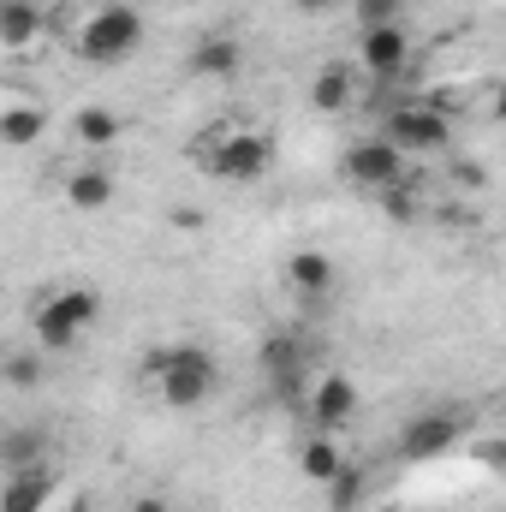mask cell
<instances>
[{"instance_id": "1", "label": "cell", "mask_w": 506, "mask_h": 512, "mask_svg": "<svg viewBox=\"0 0 506 512\" xmlns=\"http://www.w3.org/2000/svg\"><path fill=\"white\" fill-rule=\"evenodd\" d=\"M54 30L66 36L72 60L102 66V72L137 60L143 42H149V18H143L137 0H72L66 18H54Z\"/></svg>"}, {"instance_id": "2", "label": "cell", "mask_w": 506, "mask_h": 512, "mask_svg": "<svg viewBox=\"0 0 506 512\" xmlns=\"http://www.w3.org/2000/svg\"><path fill=\"white\" fill-rule=\"evenodd\" d=\"M274 155H280L274 131H262L245 114H227V120H215V126H203L191 137V167L203 179H221V185H256V179H268Z\"/></svg>"}, {"instance_id": "3", "label": "cell", "mask_w": 506, "mask_h": 512, "mask_svg": "<svg viewBox=\"0 0 506 512\" xmlns=\"http://www.w3.org/2000/svg\"><path fill=\"white\" fill-rule=\"evenodd\" d=\"M96 322H102V292L84 286V280H54V286H42V292L30 298V310H24L30 346L48 352V358L78 352V346L96 334Z\"/></svg>"}, {"instance_id": "4", "label": "cell", "mask_w": 506, "mask_h": 512, "mask_svg": "<svg viewBox=\"0 0 506 512\" xmlns=\"http://www.w3.org/2000/svg\"><path fill=\"white\" fill-rule=\"evenodd\" d=\"M143 387L155 393V405L167 411H203L221 393V364L209 346L197 340H173V346H149L143 358Z\"/></svg>"}, {"instance_id": "5", "label": "cell", "mask_w": 506, "mask_h": 512, "mask_svg": "<svg viewBox=\"0 0 506 512\" xmlns=\"http://www.w3.org/2000/svg\"><path fill=\"white\" fill-rule=\"evenodd\" d=\"M381 137L417 167L423 155H447L453 149V108L435 102V96H399L387 114H381Z\"/></svg>"}, {"instance_id": "6", "label": "cell", "mask_w": 506, "mask_h": 512, "mask_svg": "<svg viewBox=\"0 0 506 512\" xmlns=\"http://www.w3.org/2000/svg\"><path fill=\"white\" fill-rule=\"evenodd\" d=\"M411 66H417V42H411L405 24H364L358 30V60H352L358 78L399 84V78H411Z\"/></svg>"}, {"instance_id": "7", "label": "cell", "mask_w": 506, "mask_h": 512, "mask_svg": "<svg viewBox=\"0 0 506 512\" xmlns=\"http://www.w3.org/2000/svg\"><path fill=\"white\" fill-rule=\"evenodd\" d=\"M340 173L358 185V191H370V197H381V191H393V185H405L411 179V161L381 137V131H370V137H358V143H346V155H340Z\"/></svg>"}, {"instance_id": "8", "label": "cell", "mask_w": 506, "mask_h": 512, "mask_svg": "<svg viewBox=\"0 0 506 512\" xmlns=\"http://www.w3.org/2000/svg\"><path fill=\"white\" fill-rule=\"evenodd\" d=\"M465 441V417L459 411H447V405H429V411H417V417H405L399 423V459L405 465H429V459H441V453H453Z\"/></svg>"}, {"instance_id": "9", "label": "cell", "mask_w": 506, "mask_h": 512, "mask_svg": "<svg viewBox=\"0 0 506 512\" xmlns=\"http://www.w3.org/2000/svg\"><path fill=\"white\" fill-rule=\"evenodd\" d=\"M358 405H364V393H358V382H352L346 370H316V376L304 382V411H310V429L340 435V429L358 417Z\"/></svg>"}, {"instance_id": "10", "label": "cell", "mask_w": 506, "mask_h": 512, "mask_svg": "<svg viewBox=\"0 0 506 512\" xmlns=\"http://www.w3.org/2000/svg\"><path fill=\"white\" fill-rule=\"evenodd\" d=\"M256 364H262V382L280 399H304V382H310V340L304 334H268Z\"/></svg>"}, {"instance_id": "11", "label": "cell", "mask_w": 506, "mask_h": 512, "mask_svg": "<svg viewBox=\"0 0 506 512\" xmlns=\"http://www.w3.org/2000/svg\"><path fill=\"white\" fill-rule=\"evenodd\" d=\"M60 197H66V209H78V215H102V209H114V197H120V173L108 167V155H84L78 167H66Z\"/></svg>"}, {"instance_id": "12", "label": "cell", "mask_w": 506, "mask_h": 512, "mask_svg": "<svg viewBox=\"0 0 506 512\" xmlns=\"http://www.w3.org/2000/svg\"><path fill=\"white\" fill-rule=\"evenodd\" d=\"M185 72L197 84H233L245 72V42L233 30H203L191 48H185Z\"/></svg>"}, {"instance_id": "13", "label": "cell", "mask_w": 506, "mask_h": 512, "mask_svg": "<svg viewBox=\"0 0 506 512\" xmlns=\"http://www.w3.org/2000/svg\"><path fill=\"white\" fill-rule=\"evenodd\" d=\"M280 280H286V292H292L304 310H322V304L340 292V268H334L328 251H292L286 268H280Z\"/></svg>"}, {"instance_id": "14", "label": "cell", "mask_w": 506, "mask_h": 512, "mask_svg": "<svg viewBox=\"0 0 506 512\" xmlns=\"http://www.w3.org/2000/svg\"><path fill=\"white\" fill-rule=\"evenodd\" d=\"M48 137V108L30 90H0V149H30Z\"/></svg>"}, {"instance_id": "15", "label": "cell", "mask_w": 506, "mask_h": 512, "mask_svg": "<svg viewBox=\"0 0 506 512\" xmlns=\"http://www.w3.org/2000/svg\"><path fill=\"white\" fill-rule=\"evenodd\" d=\"M54 30V12L42 0H6L0 6V54H30Z\"/></svg>"}, {"instance_id": "16", "label": "cell", "mask_w": 506, "mask_h": 512, "mask_svg": "<svg viewBox=\"0 0 506 512\" xmlns=\"http://www.w3.org/2000/svg\"><path fill=\"white\" fill-rule=\"evenodd\" d=\"M60 489V471L42 459V465H24V471H6V489H0V512H48Z\"/></svg>"}, {"instance_id": "17", "label": "cell", "mask_w": 506, "mask_h": 512, "mask_svg": "<svg viewBox=\"0 0 506 512\" xmlns=\"http://www.w3.org/2000/svg\"><path fill=\"white\" fill-rule=\"evenodd\" d=\"M126 131H131V120L120 114V108H102V102H90V108L72 114V143H78L84 155H108Z\"/></svg>"}, {"instance_id": "18", "label": "cell", "mask_w": 506, "mask_h": 512, "mask_svg": "<svg viewBox=\"0 0 506 512\" xmlns=\"http://www.w3.org/2000/svg\"><path fill=\"white\" fill-rule=\"evenodd\" d=\"M358 90H364V78H358L346 60H328V66H316V78H310V108H316V114H346V108L358 102Z\"/></svg>"}, {"instance_id": "19", "label": "cell", "mask_w": 506, "mask_h": 512, "mask_svg": "<svg viewBox=\"0 0 506 512\" xmlns=\"http://www.w3.org/2000/svg\"><path fill=\"white\" fill-rule=\"evenodd\" d=\"M298 471H304V483L328 489V483L346 471V447H340V435H328V429H310V441L298 447Z\"/></svg>"}, {"instance_id": "20", "label": "cell", "mask_w": 506, "mask_h": 512, "mask_svg": "<svg viewBox=\"0 0 506 512\" xmlns=\"http://www.w3.org/2000/svg\"><path fill=\"white\" fill-rule=\"evenodd\" d=\"M42 376H48V352H36V346L0 352V382H6V387L30 393V387H42Z\"/></svg>"}, {"instance_id": "21", "label": "cell", "mask_w": 506, "mask_h": 512, "mask_svg": "<svg viewBox=\"0 0 506 512\" xmlns=\"http://www.w3.org/2000/svg\"><path fill=\"white\" fill-rule=\"evenodd\" d=\"M0 465H6V471L42 465V435H36V429H6V435H0Z\"/></svg>"}, {"instance_id": "22", "label": "cell", "mask_w": 506, "mask_h": 512, "mask_svg": "<svg viewBox=\"0 0 506 512\" xmlns=\"http://www.w3.org/2000/svg\"><path fill=\"white\" fill-rule=\"evenodd\" d=\"M346 6L358 12V30H364V24H405L411 0H346Z\"/></svg>"}, {"instance_id": "23", "label": "cell", "mask_w": 506, "mask_h": 512, "mask_svg": "<svg viewBox=\"0 0 506 512\" xmlns=\"http://www.w3.org/2000/svg\"><path fill=\"white\" fill-rule=\"evenodd\" d=\"M381 209H387V221H417V215H423V197H417V185L405 179V185L381 191Z\"/></svg>"}, {"instance_id": "24", "label": "cell", "mask_w": 506, "mask_h": 512, "mask_svg": "<svg viewBox=\"0 0 506 512\" xmlns=\"http://www.w3.org/2000/svg\"><path fill=\"white\" fill-rule=\"evenodd\" d=\"M120 512H185V507H173L167 495H131V501H126Z\"/></svg>"}, {"instance_id": "25", "label": "cell", "mask_w": 506, "mask_h": 512, "mask_svg": "<svg viewBox=\"0 0 506 512\" xmlns=\"http://www.w3.org/2000/svg\"><path fill=\"white\" fill-rule=\"evenodd\" d=\"M298 12H334V6H346V0H292Z\"/></svg>"}, {"instance_id": "26", "label": "cell", "mask_w": 506, "mask_h": 512, "mask_svg": "<svg viewBox=\"0 0 506 512\" xmlns=\"http://www.w3.org/2000/svg\"><path fill=\"white\" fill-rule=\"evenodd\" d=\"M370 512H405V507H370Z\"/></svg>"}, {"instance_id": "27", "label": "cell", "mask_w": 506, "mask_h": 512, "mask_svg": "<svg viewBox=\"0 0 506 512\" xmlns=\"http://www.w3.org/2000/svg\"><path fill=\"white\" fill-rule=\"evenodd\" d=\"M0 6H6V0H0Z\"/></svg>"}]
</instances>
